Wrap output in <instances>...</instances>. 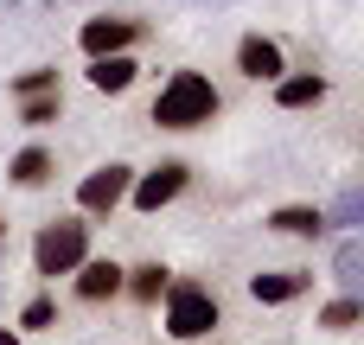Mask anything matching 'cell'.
<instances>
[{"mask_svg": "<svg viewBox=\"0 0 364 345\" xmlns=\"http://www.w3.org/2000/svg\"><path fill=\"white\" fill-rule=\"evenodd\" d=\"M218 109H224V96H218V83H211L205 70H173V77L160 83V96H154L147 122H154V128H166V134H186V128L218 122Z\"/></svg>", "mask_w": 364, "mask_h": 345, "instance_id": "1", "label": "cell"}, {"mask_svg": "<svg viewBox=\"0 0 364 345\" xmlns=\"http://www.w3.org/2000/svg\"><path fill=\"white\" fill-rule=\"evenodd\" d=\"M160 327H166V339H179V345L211 339V333L224 327V307H218V294H211L205 282H166V294H160Z\"/></svg>", "mask_w": 364, "mask_h": 345, "instance_id": "2", "label": "cell"}, {"mask_svg": "<svg viewBox=\"0 0 364 345\" xmlns=\"http://www.w3.org/2000/svg\"><path fill=\"white\" fill-rule=\"evenodd\" d=\"M83 256H90V218H51V224H38V237H32V275L58 282Z\"/></svg>", "mask_w": 364, "mask_h": 345, "instance_id": "3", "label": "cell"}, {"mask_svg": "<svg viewBox=\"0 0 364 345\" xmlns=\"http://www.w3.org/2000/svg\"><path fill=\"white\" fill-rule=\"evenodd\" d=\"M128 186H134V166H122V160L83 173V186H77V218H115V211L128 205Z\"/></svg>", "mask_w": 364, "mask_h": 345, "instance_id": "4", "label": "cell"}, {"mask_svg": "<svg viewBox=\"0 0 364 345\" xmlns=\"http://www.w3.org/2000/svg\"><path fill=\"white\" fill-rule=\"evenodd\" d=\"M186 179H192V166H186V160H160V166L134 173V186H128V205H134L141 218H154V211H166V205L186 192Z\"/></svg>", "mask_w": 364, "mask_h": 345, "instance_id": "5", "label": "cell"}, {"mask_svg": "<svg viewBox=\"0 0 364 345\" xmlns=\"http://www.w3.org/2000/svg\"><path fill=\"white\" fill-rule=\"evenodd\" d=\"M141 38H147V26H141V19H128V13H96V19H83V26H77V45H83V58L134 51Z\"/></svg>", "mask_w": 364, "mask_h": 345, "instance_id": "6", "label": "cell"}, {"mask_svg": "<svg viewBox=\"0 0 364 345\" xmlns=\"http://www.w3.org/2000/svg\"><path fill=\"white\" fill-rule=\"evenodd\" d=\"M70 294H77L83 307L115 301V294H122V262H109V256H83V262L70 269Z\"/></svg>", "mask_w": 364, "mask_h": 345, "instance_id": "7", "label": "cell"}, {"mask_svg": "<svg viewBox=\"0 0 364 345\" xmlns=\"http://www.w3.org/2000/svg\"><path fill=\"white\" fill-rule=\"evenodd\" d=\"M237 70H243L250 83H275V77L288 70V51H282V38H262V32H250V38L237 45Z\"/></svg>", "mask_w": 364, "mask_h": 345, "instance_id": "8", "label": "cell"}, {"mask_svg": "<svg viewBox=\"0 0 364 345\" xmlns=\"http://www.w3.org/2000/svg\"><path fill=\"white\" fill-rule=\"evenodd\" d=\"M314 288V269H269V275H250V301L256 307H288Z\"/></svg>", "mask_w": 364, "mask_h": 345, "instance_id": "9", "label": "cell"}, {"mask_svg": "<svg viewBox=\"0 0 364 345\" xmlns=\"http://www.w3.org/2000/svg\"><path fill=\"white\" fill-rule=\"evenodd\" d=\"M90 90L96 96H122V90H134V77H141V64H134V51H109V58H90Z\"/></svg>", "mask_w": 364, "mask_h": 345, "instance_id": "10", "label": "cell"}, {"mask_svg": "<svg viewBox=\"0 0 364 345\" xmlns=\"http://www.w3.org/2000/svg\"><path fill=\"white\" fill-rule=\"evenodd\" d=\"M326 90H333V83H326L320 70H282V77H275V102H282V109H320Z\"/></svg>", "mask_w": 364, "mask_h": 345, "instance_id": "11", "label": "cell"}, {"mask_svg": "<svg viewBox=\"0 0 364 345\" xmlns=\"http://www.w3.org/2000/svg\"><path fill=\"white\" fill-rule=\"evenodd\" d=\"M51 173H58L51 147H19V154L6 160V179H13L19 192H38V186H51Z\"/></svg>", "mask_w": 364, "mask_h": 345, "instance_id": "12", "label": "cell"}, {"mask_svg": "<svg viewBox=\"0 0 364 345\" xmlns=\"http://www.w3.org/2000/svg\"><path fill=\"white\" fill-rule=\"evenodd\" d=\"M269 230L275 237H320L326 230V211L320 205H275L269 211Z\"/></svg>", "mask_w": 364, "mask_h": 345, "instance_id": "13", "label": "cell"}, {"mask_svg": "<svg viewBox=\"0 0 364 345\" xmlns=\"http://www.w3.org/2000/svg\"><path fill=\"white\" fill-rule=\"evenodd\" d=\"M166 282H173V269H160V262H141V269H122V294H134L141 307H160Z\"/></svg>", "mask_w": 364, "mask_h": 345, "instance_id": "14", "label": "cell"}, {"mask_svg": "<svg viewBox=\"0 0 364 345\" xmlns=\"http://www.w3.org/2000/svg\"><path fill=\"white\" fill-rule=\"evenodd\" d=\"M333 282H339L346 294H358V282H364V237H339V250H333Z\"/></svg>", "mask_w": 364, "mask_h": 345, "instance_id": "15", "label": "cell"}, {"mask_svg": "<svg viewBox=\"0 0 364 345\" xmlns=\"http://www.w3.org/2000/svg\"><path fill=\"white\" fill-rule=\"evenodd\" d=\"M358 224H364V192H358V186H346V192L333 198V211H326V230L358 237Z\"/></svg>", "mask_w": 364, "mask_h": 345, "instance_id": "16", "label": "cell"}, {"mask_svg": "<svg viewBox=\"0 0 364 345\" xmlns=\"http://www.w3.org/2000/svg\"><path fill=\"white\" fill-rule=\"evenodd\" d=\"M358 320H364V294H339L320 307V333H352Z\"/></svg>", "mask_w": 364, "mask_h": 345, "instance_id": "17", "label": "cell"}, {"mask_svg": "<svg viewBox=\"0 0 364 345\" xmlns=\"http://www.w3.org/2000/svg\"><path fill=\"white\" fill-rule=\"evenodd\" d=\"M64 115V90H51V96H19V122L26 128H51Z\"/></svg>", "mask_w": 364, "mask_h": 345, "instance_id": "18", "label": "cell"}, {"mask_svg": "<svg viewBox=\"0 0 364 345\" xmlns=\"http://www.w3.org/2000/svg\"><path fill=\"white\" fill-rule=\"evenodd\" d=\"M51 90H58V70H51V64H32V70L13 77V102H19V96H51Z\"/></svg>", "mask_w": 364, "mask_h": 345, "instance_id": "19", "label": "cell"}, {"mask_svg": "<svg viewBox=\"0 0 364 345\" xmlns=\"http://www.w3.org/2000/svg\"><path fill=\"white\" fill-rule=\"evenodd\" d=\"M19 327H26V333H51V327H58V301H51V294H32V301L19 307Z\"/></svg>", "mask_w": 364, "mask_h": 345, "instance_id": "20", "label": "cell"}, {"mask_svg": "<svg viewBox=\"0 0 364 345\" xmlns=\"http://www.w3.org/2000/svg\"><path fill=\"white\" fill-rule=\"evenodd\" d=\"M0 345H19V333H6V327H0Z\"/></svg>", "mask_w": 364, "mask_h": 345, "instance_id": "21", "label": "cell"}, {"mask_svg": "<svg viewBox=\"0 0 364 345\" xmlns=\"http://www.w3.org/2000/svg\"><path fill=\"white\" fill-rule=\"evenodd\" d=\"M0 243H6V218H0Z\"/></svg>", "mask_w": 364, "mask_h": 345, "instance_id": "22", "label": "cell"}, {"mask_svg": "<svg viewBox=\"0 0 364 345\" xmlns=\"http://www.w3.org/2000/svg\"><path fill=\"white\" fill-rule=\"evenodd\" d=\"M45 6H58V0H45Z\"/></svg>", "mask_w": 364, "mask_h": 345, "instance_id": "23", "label": "cell"}]
</instances>
